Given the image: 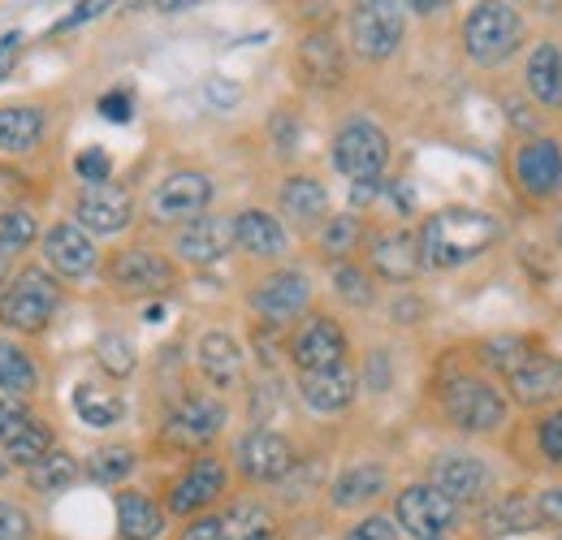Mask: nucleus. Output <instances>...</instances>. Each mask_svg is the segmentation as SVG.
Listing matches in <instances>:
<instances>
[{"mask_svg":"<svg viewBox=\"0 0 562 540\" xmlns=\"http://www.w3.org/2000/svg\"><path fill=\"white\" fill-rule=\"evenodd\" d=\"M502 225L493 221L490 212L476 207H446L437 216H428L420 229V260L432 269H459L468 260H476L481 251H490L497 243Z\"/></svg>","mask_w":562,"mask_h":540,"instance_id":"nucleus-1","label":"nucleus"},{"mask_svg":"<svg viewBox=\"0 0 562 540\" xmlns=\"http://www.w3.org/2000/svg\"><path fill=\"white\" fill-rule=\"evenodd\" d=\"M61 303V285L48 277L44 269L18 272L4 290H0V325L18 329V334H40L53 312Z\"/></svg>","mask_w":562,"mask_h":540,"instance_id":"nucleus-2","label":"nucleus"},{"mask_svg":"<svg viewBox=\"0 0 562 540\" xmlns=\"http://www.w3.org/2000/svg\"><path fill=\"white\" fill-rule=\"evenodd\" d=\"M519 13L510 4H476L463 22V44H468V57L481 61V66H497L515 53L519 44Z\"/></svg>","mask_w":562,"mask_h":540,"instance_id":"nucleus-3","label":"nucleus"},{"mask_svg":"<svg viewBox=\"0 0 562 540\" xmlns=\"http://www.w3.org/2000/svg\"><path fill=\"white\" fill-rule=\"evenodd\" d=\"M394 515H398V528H403V532H412L416 540H441L450 528H454L459 506H454V502H446L432 484H412V488H403V493H398Z\"/></svg>","mask_w":562,"mask_h":540,"instance_id":"nucleus-4","label":"nucleus"},{"mask_svg":"<svg viewBox=\"0 0 562 540\" xmlns=\"http://www.w3.org/2000/svg\"><path fill=\"white\" fill-rule=\"evenodd\" d=\"M334 165L355 182H376L381 169L390 165V138L372 122H351L342 135L334 138Z\"/></svg>","mask_w":562,"mask_h":540,"instance_id":"nucleus-5","label":"nucleus"},{"mask_svg":"<svg viewBox=\"0 0 562 540\" xmlns=\"http://www.w3.org/2000/svg\"><path fill=\"white\" fill-rule=\"evenodd\" d=\"M446 415L463 428V432H493L506 419V403L490 381L476 376H459L446 385Z\"/></svg>","mask_w":562,"mask_h":540,"instance_id":"nucleus-6","label":"nucleus"},{"mask_svg":"<svg viewBox=\"0 0 562 540\" xmlns=\"http://www.w3.org/2000/svg\"><path fill=\"white\" fill-rule=\"evenodd\" d=\"M351 40L355 48L372 61L398 53V44H403V4H385V0L381 4H359L351 18Z\"/></svg>","mask_w":562,"mask_h":540,"instance_id":"nucleus-7","label":"nucleus"},{"mask_svg":"<svg viewBox=\"0 0 562 540\" xmlns=\"http://www.w3.org/2000/svg\"><path fill=\"white\" fill-rule=\"evenodd\" d=\"M290 355H294L299 372H325V368H338V363H347V334H342L329 316H312V320L294 334Z\"/></svg>","mask_w":562,"mask_h":540,"instance_id":"nucleus-8","label":"nucleus"},{"mask_svg":"<svg viewBox=\"0 0 562 540\" xmlns=\"http://www.w3.org/2000/svg\"><path fill=\"white\" fill-rule=\"evenodd\" d=\"M515 178L532 200H554L562 195V147L554 138H532L515 156Z\"/></svg>","mask_w":562,"mask_h":540,"instance_id":"nucleus-9","label":"nucleus"},{"mask_svg":"<svg viewBox=\"0 0 562 540\" xmlns=\"http://www.w3.org/2000/svg\"><path fill=\"white\" fill-rule=\"evenodd\" d=\"M212 200V182L204 173H173L151 191V216L156 221H195Z\"/></svg>","mask_w":562,"mask_h":540,"instance_id":"nucleus-10","label":"nucleus"},{"mask_svg":"<svg viewBox=\"0 0 562 540\" xmlns=\"http://www.w3.org/2000/svg\"><path fill=\"white\" fill-rule=\"evenodd\" d=\"M182 540H273V519L265 506L238 502L221 519H195Z\"/></svg>","mask_w":562,"mask_h":540,"instance_id":"nucleus-11","label":"nucleus"},{"mask_svg":"<svg viewBox=\"0 0 562 540\" xmlns=\"http://www.w3.org/2000/svg\"><path fill=\"white\" fill-rule=\"evenodd\" d=\"M109 281L126 294H160L173 285V265L147 247H131L109 265Z\"/></svg>","mask_w":562,"mask_h":540,"instance_id":"nucleus-12","label":"nucleus"},{"mask_svg":"<svg viewBox=\"0 0 562 540\" xmlns=\"http://www.w3.org/2000/svg\"><path fill=\"white\" fill-rule=\"evenodd\" d=\"M238 468L251 475V480H281V475L294 468V450L290 441L273 432V428H251L243 441H238Z\"/></svg>","mask_w":562,"mask_h":540,"instance_id":"nucleus-13","label":"nucleus"},{"mask_svg":"<svg viewBox=\"0 0 562 540\" xmlns=\"http://www.w3.org/2000/svg\"><path fill=\"white\" fill-rule=\"evenodd\" d=\"M135 216V203L122 187L113 182H100V187H87L78 195V225L91 229V234H122Z\"/></svg>","mask_w":562,"mask_h":540,"instance_id":"nucleus-14","label":"nucleus"},{"mask_svg":"<svg viewBox=\"0 0 562 540\" xmlns=\"http://www.w3.org/2000/svg\"><path fill=\"white\" fill-rule=\"evenodd\" d=\"M307 299H312V285H307L303 272H294V269L265 277V281L256 285V294H251V303H256V312H260L265 320H294V316L307 307Z\"/></svg>","mask_w":562,"mask_h":540,"instance_id":"nucleus-15","label":"nucleus"},{"mask_svg":"<svg viewBox=\"0 0 562 540\" xmlns=\"http://www.w3.org/2000/svg\"><path fill=\"white\" fill-rule=\"evenodd\" d=\"M432 488L454 506L459 502H476L490 488V468L481 459H472V454H446V459L432 463Z\"/></svg>","mask_w":562,"mask_h":540,"instance_id":"nucleus-16","label":"nucleus"},{"mask_svg":"<svg viewBox=\"0 0 562 540\" xmlns=\"http://www.w3.org/2000/svg\"><path fill=\"white\" fill-rule=\"evenodd\" d=\"M234 247V221L229 216H195L178 234V256L187 265H216Z\"/></svg>","mask_w":562,"mask_h":540,"instance_id":"nucleus-17","label":"nucleus"},{"mask_svg":"<svg viewBox=\"0 0 562 540\" xmlns=\"http://www.w3.org/2000/svg\"><path fill=\"white\" fill-rule=\"evenodd\" d=\"M221 428H225V406L216 403V398H187V403L169 415V424H165L169 441L173 446H187V450L212 441Z\"/></svg>","mask_w":562,"mask_h":540,"instance_id":"nucleus-18","label":"nucleus"},{"mask_svg":"<svg viewBox=\"0 0 562 540\" xmlns=\"http://www.w3.org/2000/svg\"><path fill=\"white\" fill-rule=\"evenodd\" d=\"M510 394L524 406H546L562 398V363L550 355H528L515 372H510Z\"/></svg>","mask_w":562,"mask_h":540,"instance_id":"nucleus-19","label":"nucleus"},{"mask_svg":"<svg viewBox=\"0 0 562 540\" xmlns=\"http://www.w3.org/2000/svg\"><path fill=\"white\" fill-rule=\"evenodd\" d=\"M221 493H225V468H221L216 459H200L191 472L173 484L169 510H173V515H195V510H204L209 502H216Z\"/></svg>","mask_w":562,"mask_h":540,"instance_id":"nucleus-20","label":"nucleus"},{"mask_svg":"<svg viewBox=\"0 0 562 540\" xmlns=\"http://www.w3.org/2000/svg\"><path fill=\"white\" fill-rule=\"evenodd\" d=\"M44 260L66 277H82V272L95 269V247H91L82 225H53L44 234Z\"/></svg>","mask_w":562,"mask_h":540,"instance_id":"nucleus-21","label":"nucleus"},{"mask_svg":"<svg viewBox=\"0 0 562 540\" xmlns=\"http://www.w3.org/2000/svg\"><path fill=\"white\" fill-rule=\"evenodd\" d=\"M368 256H372V269L381 272V277H390V281H412L424 265L420 243H416L407 229H385V234H376Z\"/></svg>","mask_w":562,"mask_h":540,"instance_id":"nucleus-22","label":"nucleus"},{"mask_svg":"<svg viewBox=\"0 0 562 540\" xmlns=\"http://www.w3.org/2000/svg\"><path fill=\"white\" fill-rule=\"evenodd\" d=\"M299 394H303V403L312 406V410H321V415H334V410L351 406V398H355V372L347 368V363H338V368H325V372H303V376H299Z\"/></svg>","mask_w":562,"mask_h":540,"instance_id":"nucleus-23","label":"nucleus"},{"mask_svg":"<svg viewBox=\"0 0 562 540\" xmlns=\"http://www.w3.org/2000/svg\"><path fill=\"white\" fill-rule=\"evenodd\" d=\"M234 243H238L243 251H251V256L273 260V256L285 251V229H281L278 216L251 207V212H243V216L234 221Z\"/></svg>","mask_w":562,"mask_h":540,"instance_id":"nucleus-24","label":"nucleus"},{"mask_svg":"<svg viewBox=\"0 0 562 540\" xmlns=\"http://www.w3.org/2000/svg\"><path fill=\"white\" fill-rule=\"evenodd\" d=\"M117 528L126 540H156L165 532V510L143 493H117Z\"/></svg>","mask_w":562,"mask_h":540,"instance_id":"nucleus-25","label":"nucleus"},{"mask_svg":"<svg viewBox=\"0 0 562 540\" xmlns=\"http://www.w3.org/2000/svg\"><path fill=\"white\" fill-rule=\"evenodd\" d=\"M200 368L212 385H234L243 372V350L229 334H204L200 338Z\"/></svg>","mask_w":562,"mask_h":540,"instance_id":"nucleus-26","label":"nucleus"},{"mask_svg":"<svg viewBox=\"0 0 562 540\" xmlns=\"http://www.w3.org/2000/svg\"><path fill=\"white\" fill-rule=\"evenodd\" d=\"M528 91L546 109H559L562 104V53L554 44H541L532 53V61H528Z\"/></svg>","mask_w":562,"mask_h":540,"instance_id":"nucleus-27","label":"nucleus"},{"mask_svg":"<svg viewBox=\"0 0 562 540\" xmlns=\"http://www.w3.org/2000/svg\"><path fill=\"white\" fill-rule=\"evenodd\" d=\"M281 207H285V216H294V221L312 225V221H321V216H325V207H329V191H325L316 178H290V182L281 187Z\"/></svg>","mask_w":562,"mask_h":540,"instance_id":"nucleus-28","label":"nucleus"},{"mask_svg":"<svg viewBox=\"0 0 562 540\" xmlns=\"http://www.w3.org/2000/svg\"><path fill=\"white\" fill-rule=\"evenodd\" d=\"M74 410H78L82 424H91V428H113L126 406H122V398H117L113 390H104V385H95V381H82V385L74 390Z\"/></svg>","mask_w":562,"mask_h":540,"instance_id":"nucleus-29","label":"nucleus"},{"mask_svg":"<svg viewBox=\"0 0 562 540\" xmlns=\"http://www.w3.org/2000/svg\"><path fill=\"white\" fill-rule=\"evenodd\" d=\"M44 135L40 109H0V151H31Z\"/></svg>","mask_w":562,"mask_h":540,"instance_id":"nucleus-30","label":"nucleus"},{"mask_svg":"<svg viewBox=\"0 0 562 540\" xmlns=\"http://www.w3.org/2000/svg\"><path fill=\"white\" fill-rule=\"evenodd\" d=\"M385 488V472L381 468H351V472L338 475V484H334V506L338 510H351V506H363V502H372L376 493Z\"/></svg>","mask_w":562,"mask_h":540,"instance_id":"nucleus-31","label":"nucleus"},{"mask_svg":"<svg viewBox=\"0 0 562 540\" xmlns=\"http://www.w3.org/2000/svg\"><path fill=\"white\" fill-rule=\"evenodd\" d=\"M303 69H307V78L312 82H321V87H329V82H338L342 78V53H338V44L329 40V35H312V40H303Z\"/></svg>","mask_w":562,"mask_h":540,"instance_id":"nucleus-32","label":"nucleus"},{"mask_svg":"<svg viewBox=\"0 0 562 540\" xmlns=\"http://www.w3.org/2000/svg\"><path fill=\"white\" fill-rule=\"evenodd\" d=\"M485 528H490L493 537H502V532H528V528H537V506H528L519 493H510V497L493 502L490 510H485Z\"/></svg>","mask_w":562,"mask_h":540,"instance_id":"nucleus-33","label":"nucleus"},{"mask_svg":"<svg viewBox=\"0 0 562 540\" xmlns=\"http://www.w3.org/2000/svg\"><path fill=\"white\" fill-rule=\"evenodd\" d=\"M0 390H4L9 398L35 390V363H31L13 341H0Z\"/></svg>","mask_w":562,"mask_h":540,"instance_id":"nucleus-34","label":"nucleus"},{"mask_svg":"<svg viewBox=\"0 0 562 540\" xmlns=\"http://www.w3.org/2000/svg\"><path fill=\"white\" fill-rule=\"evenodd\" d=\"M4 450H9L13 463H40L44 454H53V432H48L40 419H26V424L4 441Z\"/></svg>","mask_w":562,"mask_h":540,"instance_id":"nucleus-35","label":"nucleus"},{"mask_svg":"<svg viewBox=\"0 0 562 540\" xmlns=\"http://www.w3.org/2000/svg\"><path fill=\"white\" fill-rule=\"evenodd\" d=\"M74 480H78V463L61 450H53L40 463H31V488H40V493H61V488H70Z\"/></svg>","mask_w":562,"mask_h":540,"instance_id":"nucleus-36","label":"nucleus"},{"mask_svg":"<svg viewBox=\"0 0 562 540\" xmlns=\"http://www.w3.org/2000/svg\"><path fill=\"white\" fill-rule=\"evenodd\" d=\"M35 234H40V225H35V216H31L26 207L0 212V256H4V260L18 256V251H26V247L35 243Z\"/></svg>","mask_w":562,"mask_h":540,"instance_id":"nucleus-37","label":"nucleus"},{"mask_svg":"<svg viewBox=\"0 0 562 540\" xmlns=\"http://www.w3.org/2000/svg\"><path fill=\"white\" fill-rule=\"evenodd\" d=\"M87 472L95 475L100 484H117V480H126V475L135 472V450H126V446H104V450H95V454L87 459Z\"/></svg>","mask_w":562,"mask_h":540,"instance_id":"nucleus-38","label":"nucleus"},{"mask_svg":"<svg viewBox=\"0 0 562 540\" xmlns=\"http://www.w3.org/2000/svg\"><path fill=\"white\" fill-rule=\"evenodd\" d=\"M95 355H100V368L109 376H131L135 372V341L122 338V334H104L95 341Z\"/></svg>","mask_w":562,"mask_h":540,"instance_id":"nucleus-39","label":"nucleus"},{"mask_svg":"<svg viewBox=\"0 0 562 540\" xmlns=\"http://www.w3.org/2000/svg\"><path fill=\"white\" fill-rule=\"evenodd\" d=\"M528 359V346H524V338H493V341H485V363L490 368H497V372H515L519 363Z\"/></svg>","mask_w":562,"mask_h":540,"instance_id":"nucleus-40","label":"nucleus"},{"mask_svg":"<svg viewBox=\"0 0 562 540\" xmlns=\"http://www.w3.org/2000/svg\"><path fill=\"white\" fill-rule=\"evenodd\" d=\"M355 243H359V221L355 216H334L321 234V247L329 256H347V251H355Z\"/></svg>","mask_w":562,"mask_h":540,"instance_id":"nucleus-41","label":"nucleus"},{"mask_svg":"<svg viewBox=\"0 0 562 540\" xmlns=\"http://www.w3.org/2000/svg\"><path fill=\"white\" fill-rule=\"evenodd\" d=\"M334 285H338V294H342L347 303H355V307H368V303H372V281L355 269V265L334 269Z\"/></svg>","mask_w":562,"mask_h":540,"instance_id":"nucleus-42","label":"nucleus"},{"mask_svg":"<svg viewBox=\"0 0 562 540\" xmlns=\"http://www.w3.org/2000/svg\"><path fill=\"white\" fill-rule=\"evenodd\" d=\"M74 169H78V178H82L87 187H100V182H109V156H104L100 147H91V151H82Z\"/></svg>","mask_w":562,"mask_h":540,"instance_id":"nucleus-43","label":"nucleus"},{"mask_svg":"<svg viewBox=\"0 0 562 540\" xmlns=\"http://www.w3.org/2000/svg\"><path fill=\"white\" fill-rule=\"evenodd\" d=\"M26 537H31V519L18 506L0 502V540H26Z\"/></svg>","mask_w":562,"mask_h":540,"instance_id":"nucleus-44","label":"nucleus"},{"mask_svg":"<svg viewBox=\"0 0 562 540\" xmlns=\"http://www.w3.org/2000/svg\"><path fill=\"white\" fill-rule=\"evenodd\" d=\"M537 441H541V450H546L550 463H562V410L559 415H550V419H541Z\"/></svg>","mask_w":562,"mask_h":540,"instance_id":"nucleus-45","label":"nucleus"},{"mask_svg":"<svg viewBox=\"0 0 562 540\" xmlns=\"http://www.w3.org/2000/svg\"><path fill=\"white\" fill-rule=\"evenodd\" d=\"M347 540H398V528L390 524V519H381V515H372V519H363V524H355Z\"/></svg>","mask_w":562,"mask_h":540,"instance_id":"nucleus-46","label":"nucleus"},{"mask_svg":"<svg viewBox=\"0 0 562 540\" xmlns=\"http://www.w3.org/2000/svg\"><path fill=\"white\" fill-rule=\"evenodd\" d=\"M26 419H31V415L22 410V403H18V398L0 394V441H9V437H13V432L26 424Z\"/></svg>","mask_w":562,"mask_h":540,"instance_id":"nucleus-47","label":"nucleus"},{"mask_svg":"<svg viewBox=\"0 0 562 540\" xmlns=\"http://www.w3.org/2000/svg\"><path fill=\"white\" fill-rule=\"evenodd\" d=\"M537 519H546V524H562V484L559 488H546V493H541V502H537Z\"/></svg>","mask_w":562,"mask_h":540,"instance_id":"nucleus-48","label":"nucleus"},{"mask_svg":"<svg viewBox=\"0 0 562 540\" xmlns=\"http://www.w3.org/2000/svg\"><path fill=\"white\" fill-rule=\"evenodd\" d=\"M100 113H104L109 122H131V95H122V91L104 95V100H100Z\"/></svg>","mask_w":562,"mask_h":540,"instance_id":"nucleus-49","label":"nucleus"},{"mask_svg":"<svg viewBox=\"0 0 562 540\" xmlns=\"http://www.w3.org/2000/svg\"><path fill=\"white\" fill-rule=\"evenodd\" d=\"M18 35H4V44H0V82L9 78V69H13V61H18Z\"/></svg>","mask_w":562,"mask_h":540,"instance_id":"nucleus-50","label":"nucleus"},{"mask_svg":"<svg viewBox=\"0 0 562 540\" xmlns=\"http://www.w3.org/2000/svg\"><path fill=\"white\" fill-rule=\"evenodd\" d=\"M209 95H212V104H238V87H229V82H221V78L209 82Z\"/></svg>","mask_w":562,"mask_h":540,"instance_id":"nucleus-51","label":"nucleus"},{"mask_svg":"<svg viewBox=\"0 0 562 540\" xmlns=\"http://www.w3.org/2000/svg\"><path fill=\"white\" fill-rule=\"evenodd\" d=\"M4 472H9V463H4V459H0V475H4Z\"/></svg>","mask_w":562,"mask_h":540,"instance_id":"nucleus-52","label":"nucleus"},{"mask_svg":"<svg viewBox=\"0 0 562 540\" xmlns=\"http://www.w3.org/2000/svg\"><path fill=\"white\" fill-rule=\"evenodd\" d=\"M0 281H4V256H0Z\"/></svg>","mask_w":562,"mask_h":540,"instance_id":"nucleus-53","label":"nucleus"},{"mask_svg":"<svg viewBox=\"0 0 562 540\" xmlns=\"http://www.w3.org/2000/svg\"><path fill=\"white\" fill-rule=\"evenodd\" d=\"M559 225H562V221H559Z\"/></svg>","mask_w":562,"mask_h":540,"instance_id":"nucleus-54","label":"nucleus"}]
</instances>
